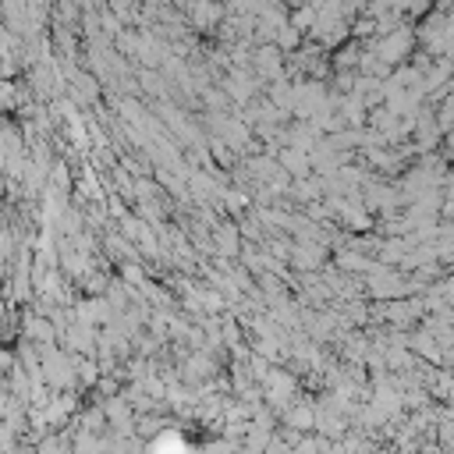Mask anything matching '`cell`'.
Here are the masks:
<instances>
[{"label": "cell", "instance_id": "cell-1", "mask_svg": "<svg viewBox=\"0 0 454 454\" xmlns=\"http://www.w3.org/2000/svg\"><path fill=\"white\" fill-rule=\"evenodd\" d=\"M235 8H242V11H259L263 4H259V0H235Z\"/></svg>", "mask_w": 454, "mask_h": 454}]
</instances>
